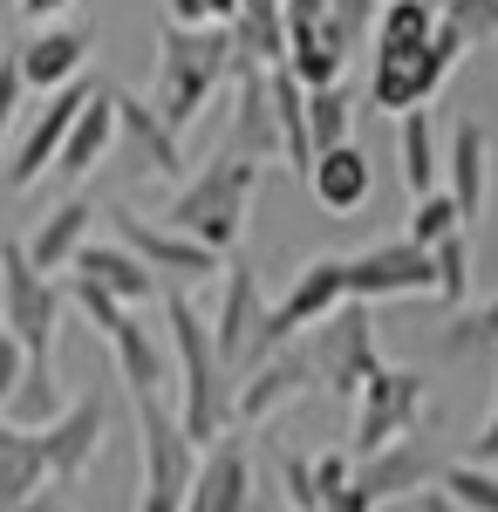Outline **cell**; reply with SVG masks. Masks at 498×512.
Instances as JSON below:
<instances>
[{
    "label": "cell",
    "instance_id": "6da1fadb",
    "mask_svg": "<svg viewBox=\"0 0 498 512\" xmlns=\"http://www.w3.org/2000/svg\"><path fill=\"white\" fill-rule=\"evenodd\" d=\"M164 342L178 362V417L192 444H219L239 431V383H232L226 355L212 342V315L198 308L185 287H164Z\"/></svg>",
    "mask_w": 498,
    "mask_h": 512
},
{
    "label": "cell",
    "instance_id": "7a4b0ae2",
    "mask_svg": "<svg viewBox=\"0 0 498 512\" xmlns=\"http://www.w3.org/2000/svg\"><path fill=\"white\" fill-rule=\"evenodd\" d=\"M260 178H267V164L239 158V151H212V158H205L192 178L171 192L164 226H178V233H192L198 246H212L219 260H232V253H239V239H246V212H253Z\"/></svg>",
    "mask_w": 498,
    "mask_h": 512
},
{
    "label": "cell",
    "instance_id": "3957f363",
    "mask_svg": "<svg viewBox=\"0 0 498 512\" xmlns=\"http://www.w3.org/2000/svg\"><path fill=\"white\" fill-rule=\"evenodd\" d=\"M239 82V48H232V28H171L157 35V76H151V103L164 110L171 130H192L212 96Z\"/></svg>",
    "mask_w": 498,
    "mask_h": 512
},
{
    "label": "cell",
    "instance_id": "277c9868",
    "mask_svg": "<svg viewBox=\"0 0 498 512\" xmlns=\"http://www.w3.org/2000/svg\"><path fill=\"white\" fill-rule=\"evenodd\" d=\"M137 403V444H144V485H137V512H185L192 506V478L205 444H192L185 417L164 410V396H130Z\"/></svg>",
    "mask_w": 498,
    "mask_h": 512
},
{
    "label": "cell",
    "instance_id": "5b68a950",
    "mask_svg": "<svg viewBox=\"0 0 498 512\" xmlns=\"http://www.w3.org/2000/svg\"><path fill=\"white\" fill-rule=\"evenodd\" d=\"M62 308H69V294L55 287V274H41L21 239H0V328H14L35 362H55Z\"/></svg>",
    "mask_w": 498,
    "mask_h": 512
},
{
    "label": "cell",
    "instance_id": "8992f818",
    "mask_svg": "<svg viewBox=\"0 0 498 512\" xmlns=\"http://www.w3.org/2000/svg\"><path fill=\"white\" fill-rule=\"evenodd\" d=\"M301 342L328 396H362V383L383 369V342H376V308L369 301H342L321 328H307Z\"/></svg>",
    "mask_w": 498,
    "mask_h": 512
},
{
    "label": "cell",
    "instance_id": "52a82bcc",
    "mask_svg": "<svg viewBox=\"0 0 498 512\" xmlns=\"http://www.w3.org/2000/svg\"><path fill=\"white\" fill-rule=\"evenodd\" d=\"M423 424H430V376H423V369H396V362H383V369L362 383V396H355L348 451H355V458H376L383 444L423 431Z\"/></svg>",
    "mask_w": 498,
    "mask_h": 512
},
{
    "label": "cell",
    "instance_id": "ba28073f",
    "mask_svg": "<svg viewBox=\"0 0 498 512\" xmlns=\"http://www.w3.org/2000/svg\"><path fill=\"white\" fill-rule=\"evenodd\" d=\"M464 55H471V48H464L451 28H437V41L403 48V55H369V103L410 117V110H423V103L451 82V69H458Z\"/></svg>",
    "mask_w": 498,
    "mask_h": 512
},
{
    "label": "cell",
    "instance_id": "9c48e42d",
    "mask_svg": "<svg viewBox=\"0 0 498 512\" xmlns=\"http://www.w3.org/2000/svg\"><path fill=\"white\" fill-rule=\"evenodd\" d=\"M348 301V260L342 253H314L301 274L287 280V294L267 308V328H260V355L253 362H267L273 349H287V342H301L307 328H321V321L335 315Z\"/></svg>",
    "mask_w": 498,
    "mask_h": 512
},
{
    "label": "cell",
    "instance_id": "30bf717a",
    "mask_svg": "<svg viewBox=\"0 0 498 512\" xmlns=\"http://www.w3.org/2000/svg\"><path fill=\"white\" fill-rule=\"evenodd\" d=\"M417 294H437V253L417 246V239H376L362 253H348V301H417Z\"/></svg>",
    "mask_w": 498,
    "mask_h": 512
},
{
    "label": "cell",
    "instance_id": "8fae6325",
    "mask_svg": "<svg viewBox=\"0 0 498 512\" xmlns=\"http://www.w3.org/2000/svg\"><path fill=\"white\" fill-rule=\"evenodd\" d=\"M110 226L116 239L151 267L164 287H198V280H219V253L212 246H198L192 233H178V226H164V219H144V212H130V205H110Z\"/></svg>",
    "mask_w": 498,
    "mask_h": 512
},
{
    "label": "cell",
    "instance_id": "7c38bea8",
    "mask_svg": "<svg viewBox=\"0 0 498 512\" xmlns=\"http://www.w3.org/2000/svg\"><path fill=\"white\" fill-rule=\"evenodd\" d=\"M96 89H103V82L76 76L69 89H55V96L41 103L35 123H28L21 144H14V158H7V192H28V185H41V178L55 171V158H62V144H69V130H76V117H82V103H89Z\"/></svg>",
    "mask_w": 498,
    "mask_h": 512
},
{
    "label": "cell",
    "instance_id": "4fadbf2b",
    "mask_svg": "<svg viewBox=\"0 0 498 512\" xmlns=\"http://www.w3.org/2000/svg\"><path fill=\"white\" fill-rule=\"evenodd\" d=\"M444 465H451V451L430 437V424L410 437H396V444H383L376 458H355V485L376 499V506H389V499H417V492H430L437 478H444Z\"/></svg>",
    "mask_w": 498,
    "mask_h": 512
},
{
    "label": "cell",
    "instance_id": "5bb4252c",
    "mask_svg": "<svg viewBox=\"0 0 498 512\" xmlns=\"http://www.w3.org/2000/svg\"><path fill=\"white\" fill-rule=\"evenodd\" d=\"M178 137H185V130H171L151 96H123V89H116V158H123V171H130V178L171 185V178L185 171Z\"/></svg>",
    "mask_w": 498,
    "mask_h": 512
},
{
    "label": "cell",
    "instance_id": "9a60e30c",
    "mask_svg": "<svg viewBox=\"0 0 498 512\" xmlns=\"http://www.w3.org/2000/svg\"><path fill=\"white\" fill-rule=\"evenodd\" d=\"M267 294H260V267L253 260H232L226 267V287H219V308H212V342L226 355V369H253L260 355V328H267Z\"/></svg>",
    "mask_w": 498,
    "mask_h": 512
},
{
    "label": "cell",
    "instance_id": "2e32d148",
    "mask_svg": "<svg viewBox=\"0 0 498 512\" xmlns=\"http://www.w3.org/2000/svg\"><path fill=\"white\" fill-rule=\"evenodd\" d=\"M307 390H321V376H314V362H307V342L273 349L267 362H253V369L239 376V431H246V424H267L273 410L301 403Z\"/></svg>",
    "mask_w": 498,
    "mask_h": 512
},
{
    "label": "cell",
    "instance_id": "e0dca14e",
    "mask_svg": "<svg viewBox=\"0 0 498 512\" xmlns=\"http://www.w3.org/2000/svg\"><path fill=\"white\" fill-rule=\"evenodd\" d=\"M103 437H110V403L103 390H82L69 396V410L41 431V451H48V472L62 478V485H76L89 465H96V451H103Z\"/></svg>",
    "mask_w": 498,
    "mask_h": 512
},
{
    "label": "cell",
    "instance_id": "ac0fdd59",
    "mask_svg": "<svg viewBox=\"0 0 498 512\" xmlns=\"http://www.w3.org/2000/svg\"><path fill=\"white\" fill-rule=\"evenodd\" d=\"M444 192L458 198L464 226L485 219V198H492V137L478 117H458L444 137Z\"/></svg>",
    "mask_w": 498,
    "mask_h": 512
},
{
    "label": "cell",
    "instance_id": "d6986e66",
    "mask_svg": "<svg viewBox=\"0 0 498 512\" xmlns=\"http://www.w3.org/2000/svg\"><path fill=\"white\" fill-rule=\"evenodd\" d=\"M89 48H96V35H89L82 21H48V28H35V35L21 41L14 55H21V76H28V89L55 96V89H69V82L82 76Z\"/></svg>",
    "mask_w": 498,
    "mask_h": 512
},
{
    "label": "cell",
    "instance_id": "ffe728a7",
    "mask_svg": "<svg viewBox=\"0 0 498 512\" xmlns=\"http://www.w3.org/2000/svg\"><path fill=\"white\" fill-rule=\"evenodd\" d=\"M253 458H246V444L239 431L219 437V444H205V458H198V478H192V506L185 512H246L253 506Z\"/></svg>",
    "mask_w": 498,
    "mask_h": 512
},
{
    "label": "cell",
    "instance_id": "44dd1931",
    "mask_svg": "<svg viewBox=\"0 0 498 512\" xmlns=\"http://www.w3.org/2000/svg\"><path fill=\"white\" fill-rule=\"evenodd\" d=\"M76 274L96 280V287H110L123 308H151V301H164V280H157L123 239H89V246L76 253Z\"/></svg>",
    "mask_w": 498,
    "mask_h": 512
},
{
    "label": "cell",
    "instance_id": "7402d4cb",
    "mask_svg": "<svg viewBox=\"0 0 498 512\" xmlns=\"http://www.w3.org/2000/svg\"><path fill=\"white\" fill-rule=\"evenodd\" d=\"M226 151H239V158H253V164H280V123H273L267 69H239V110H232Z\"/></svg>",
    "mask_w": 498,
    "mask_h": 512
},
{
    "label": "cell",
    "instance_id": "603a6c76",
    "mask_svg": "<svg viewBox=\"0 0 498 512\" xmlns=\"http://www.w3.org/2000/svg\"><path fill=\"white\" fill-rule=\"evenodd\" d=\"M103 342H110V355H116V383H123V390H130V396H164L171 355H164V342H157L151 328L137 321V308H130V315L116 321V328L103 335Z\"/></svg>",
    "mask_w": 498,
    "mask_h": 512
},
{
    "label": "cell",
    "instance_id": "cb8c5ba5",
    "mask_svg": "<svg viewBox=\"0 0 498 512\" xmlns=\"http://www.w3.org/2000/svg\"><path fill=\"white\" fill-rule=\"evenodd\" d=\"M116 151V89L103 82L89 103H82L76 130H69V144H62V158H55V178H69V185H82L96 164Z\"/></svg>",
    "mask_w": 498,
    "mask_h": 512
},
{
    "label": "cell",
    "instance_id": "d4e9b609",
    "mask_svg": "<svg viewBox=\"0 0 498 512\" xmlns=\"http://www.w3.org/2000/svg\"><path fill=\"white\" fill-rule=\"evenodd\" d=\"M369 185H376V164H369V151L355 137L335 144V151H321L314 171H307V192L321 198L328 212H362L369 205Z\"/></svg>",
    "mask_w": 498,
    "mask_h": 512
},
{
    "label": "cell",
    "instance_id": "484cf974",
    "mask_svg": "<svg viewBox=\"0 0 498 512\" xmlns=\"http://www.w3.org/2000/svg\"><path fill=\"white\" fill-rule=\"evenodd\" d=\"M89 219H96V205H89L82 192H76V198H62V205L41 219L35 233L21 239V246H28V260H35L41 274H62V267H76V253L89 246Z\"/></svg>",
    "mask_w": 498,
    "mask_h": 512
},
{
    "label": "cell",
    "instance_id": "4316f807",
    "mask_svg": "<svg viewBox=\"0 0 498 512\" xmlns=\"http://www.w3.org/2000/svg\"><path fill=\"white\" fill-rule=\"evenodd\" d=\"M48 451H41V431H21L0 417V512H21L48 485Z\"/></svg>",
    "mask_w": 498,
    "mask_h": 512
},
{
    "label": "cell",
    "instance_id": "83f0119b",
    "mask_svg": "<svg viewBox=\"0 0 498 512\" xmlns=\"http://www.w3.org/2000/svg\"><path fill=\"white\" fill-rule=\"evenodd\" d=\"M226 28H232V48H239V69H280L287 62V14H280V0H239V14Z\"/></svg>",
    "mask_w": 498,
    "mask_h": 512
},
{
    "label": "cell",
    "instance_id": "f1b7e54d",
    "mask_svg": "<svg viewBox=\"0 0 498 512\" xmlns=\"http://www.w3.org/2000/svg\"><path fill=\"white\" fill-rule=\"evenodd\" d=\"M267 89H273V123H280V164L287 171H314V137H307V82L280 62L267 69Z\"/></svg>",
    "mask_w": 498,
    "mask_h": 512
},
{
    "label": "cell",
    "instance_id": "f546056e",
    "mask_svg": "<svg viewBox=\"0 0 498 512\" xmlns=\"http://www.w3.org/2000/svg\"><path fill=\"white\" fill-rule=\"evenodd\" d=\"M396 158H403V178H410L417 198L444 185V151H437V123H430V110H410V117L396 123Z\"/></svg>",
    "mask_w": 498,
    "mask_h": 512
},
{
    "label": "cell",
    "instance_id": "4dcf8cb0",
    "mask_svg": "<svg viewBox=\"0 0 498 512\" xmlns=\"http://www.w3.org/2000/svg\"><path fill=\"white\" fill-rule=\"evenodd\" d=\"M437 28H444V14H437L430 0H383L369 55H403V48H423V41H437Z\"/></svg>",
    "mask_w": 498,
    "mask_h": 512
},
{
    "label": "cell",
    "instance_id": "1f68e13d",
    "mask_svg": "<svg viewBox=\"0 0 498 512\" xmlns=\"http://www.w3.org/2000/svg\"><path fill=\"white\" fill-rule=\"evenodd\" d=\"M69 410V396H62V376H55V362H28V376H21V390L7 396V424H21V431H48L55 417Z\"/></svg>",
    "mask_w": 498,
    "mask_h": 512
},
{
    "label": "cell",
    "instance_id": "d6a6232c",
    "mask_svg": "<svg viewBox=\"0 0 498 512\" xmlns=\"http://www.w3.org/2000/svg\"><path fill=\"white\" fill-rule=\"evenodd\" d=\"M437 355L444 362L498 355V301H485V308H451V328H437Z\"/></svg>",
    "mask_w": 498,
    "mask_h": 512
},
{
    "label": "cell",
    "instance_id": "836d02e7",
    "mask_svg": "<svg viewBox=\"0 0 498 512\" xmlns=\"http://www.w3.org/2000/svg\"><path fill=\"white\" fill-rule=\"evenodd\" d=\"M348 130H355V96H348L342 82H335V89H307V137H314V158L335 151V144H348Z\"/></svg>",
    "mask_w": 498,
    "mask_h": 512
},
{
    "label": "cell",
    "instance_id": "e575fe53",
    "mask_svg": "<svg viewBox=\"0 0 498 512\" xmlns=\"http://www.w3.org/2000/svg\"><path fill=\"white\" fill-rule=\"evenodd\" d=\"M430 253H437V301L444 308H471V226L437 239Z\"/></svg>",
    "mask_w": 498,
    "mask_h": 512
},
{
    "label": "cell",
    "instance_id": "d590c367",
    "mask_svg": "<svg viewBox=\"0 0 498 512\" xmlns=\"http://www.w3.org/2000/svg\"><path fill=\"white\" fill-rule=\"evenodd\" d=\"M464 512H498V465H478V458H451L444 478H437Z\"/></svg>",
    "mask_w": 498,
    "mask_h": 512
},
{
    "label": "cell",
    "instance_id": "8d00e7d4",
    "mask_svg": "<svg viewBox=\"0 0 498 512\" xmlns=\"http://www.w3.org/2000/svg\"><path fill=\"white\" fill-rule=\"evenodd\" d=\"M458 226H464L458 198H451L444 185H437V192H423L417 205H410V233H403V239H417V246H437V239H451Z\"/></svg>",
    "mask_w": 498,
    "mask_h": 512
},
{
    "label": "cell",
    "instance_id": "74e56055",
    "mask_svg": "<svg viewBox=\"0 0 498 512\" xmlns=\"http://www.w3.org/2000/svg\"><path fill=\"white\" fill-rule=\"evenodd\" d=\"M444 28L464 48H485V41H498V0H444Z\"/></svg>",
    "mask_w": 498,
    "mask_h": 512
},
{
    "label": "cell",
    "instance_id": "f35d334b",
    "mask_svg": "<svg viewBox=\"0 0 498 512\" xmlns=\"http://www.w3.org/2000/svg\"><path fill=\"white\" fill-rule=\"evenodd\" d=\"M69 308H82V315H89V328H96V335H110L116 321L130 315V308H123V301H116L110 287H96V280H69Z\"/></svg>",
    "mask_w": 498,
    "mask_h": 512
},
{
    "label": "cell",
    "instance_id": "ab89813d",
    "mask_svg": "<svg viewBox=\"0 0 498 512\" xmlns=\"http://www.w3.org/2000/svg\"><path fill=\"white\" fill-rule=\"evenodd\" d=\"M232 14H239V0H164L171 28H226Z\"/></svg>",
    "mask_w": 498,
    "mask_h": 512
},
{
    "label": "cell",
    "instance_id": "60d3db41",
    "mask_svg": "<svg viewBox=\"0 0 498 512\" xmlns=\"http://www.w3.org/2000/svg\"><path fill=\"white\" fill-rule=\"evenodd\" d=\"M280 485H287V506H294V512H321V492H314V458L280 451Z\"/></svg>",
    "mask_w": 498,
    "mask_h": 512
},
{
    "label": "cell",
    "instance_id": "b9f144b4",
    "mask_svg": "<svg viewBox=\"0 0 498 512\" xmlns=\"http://www.w3.org/2000/svg\"><path fill=\"white\" fill-rule=\"evenodd\" d=\"M328 14L348 28V41H355V55L376 41V14H383V0H328Z\"/></svg>",
    "mask_w": 498,
    "mask_h": 512
},
{
    "label": "cell",
    "instance_id": "7bdbcfd3",
    "mask_svg": "<svg viewBox=\"0 0 498 512\" xmlns=\"http://www.w3.org/2000/svg\"><path fill=\"white\" fill-rule=\"evenodd\" d=\"M21 96H28V76H21V55L7 48V55H0V144H7V130H14Z\"/></svg>",
    "mask_w": 498,
    "mask_h": 512
},
{
    "label": "cell",
    "instance_id": "ee69618b",
    "mask_svg": "<svg viewBox=\"0 0 498 512\" xmlns=\"http://www.w3.org/2000/svg\"><path fill=\"white\" fill-rule=\"evenodd\" d=\"M28 362H35V355L21 349V335H14V328H0V410H7V396L21 390V376H28Z\"/></svg>",
    "mask_w": 498,
    "mask_h": 512
},
{
    "label": "cell",
    "instance_id": "f6af8a7d",
    "mask_svg": "<svg viewBox=\"0 0 498 512\" xmlns=\"http://www.w3.org/2000/svg\"><path fill=\"white\" fill-rule=\"evenodd\" d=\"M348 478H355V451H321V458H314V492H321V506L342 492Z\"/></svg>",
    "mask_w": 498,
    "mask_h": 512
},
{
    "label": "cell",
    "instance_id": "bcb514c9",
    "mask_svg": "<svg viewBox=\"0 0 498 512\" xmlns=\"http://www.w3.org/2000/svg\"><path fill=\"white\" fill-rule=\"evenodd\" d=\"M21 512H82V506H76V485H62V478H48V485H41V492H35V499H28Z\"/></svg>",
    "mask_w": 498,
    "mask_h": 512
},
{
    "label": "cell",
    "instance_id": "7dc6e473",
    "mask_svg": "<svg viewBox=\"0 0 498 512\" xmlns=\"http://www.w3.org/2000/svg\"><path fill=\"white\" fill-rule=\"evenodd\" d=\"M464 458H478V465H498V396H492V410H485V424H478V437L464 444Z\"/></svg>",
    "mask_w": 498,
    "mask_h": 512
},
{
    "label": "cell",
    "instance_id": "c3c4849f",
    "mask_svg": "<svg viewBox=\"0 0 498 512\" xmlns=\"http://www.w3.org/2000/svg\"><path fill=\"white\" fill-rule=\"evenodd\" d=\"M14 7H21L35 28H48V21H69V7H76V0H14Z\"/></svg>",
    "mask_w": 498,
    "mask_h": 512
},
{
    "label": "cell",
    "instance_id": "681fc988",
    "mask_svg": "<svg viewBox=\"0 0 498 512\" xmlns=\"http://www.w3.org/2000/svg\"><path fill=\"white\" fill-rule=\"evenodd\" d=\"M321 512H376V499H369V492H362V485L348 478V485H342V492H335V499H328Z\"/></svg>",
    "mask_w": 498,
    "mask_h": 512
},
{
    "label": "cell",
    "instance_id": "f907efd6",
    "mask_svg": "<svg viewBox=\"0 0 498 512\" xmlns=\"http://www.w3.org/2000/svg\"><path fill=\"white\" fill-rule=\"evenodd\" d=\"M410 512H464V506L444 492V485H430V492H417V499H410Z\"/></svg>",
    "mask_w": 498,
    "mask_h": 512
}]
</instances>
